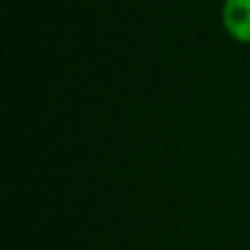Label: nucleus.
Here are the masks:
<instances>
[{"label":"nucleus","mask_w":250,"mask_h":250,"mask_svg":"<svg viewBox=\"0 0 250 250\" xmlns=\"http://www.w3.org/2000/svg\"><path fill=\"white\" fill-rule=\"evenodd\" d=\"M220 22L233 42L250 46V0H222Z\"/></svg>","instance_id":"f257e3e1"}]
</instances>
